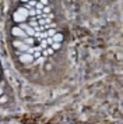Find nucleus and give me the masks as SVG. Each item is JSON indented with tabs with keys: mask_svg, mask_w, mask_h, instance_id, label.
<instances>
[{
	"mask_svg": "<svg viewBox=\"0 0 123 124\" xmlns=\"http://www.w3.org/2000/svg\"><path fill=\"white\" fill-rule=\"evenodd\" d=\"M13 66L39 86L57 85L69 71V25L57 1H14L4 27Z\"/></svg>",
	"mask_w": 123,
	"mask_h": 124,
	"instance_id": "1",
	"label": "nucleus"
},
{
	"mask_svg": "<svg viewBox=\"0 0 123 124\" xmlns=\"http://www.w3.org/2000/svg\"><path fill=\"white\" fill-rule=\"evenodd\" d=\"M13 91H11L10 85H9V81L6 78L4 71H3V67L0 64V107L10 103L11 99H13Z\"/></svg>",
	"mask_w": 123,
	"mask_h": 124,
	"instance_id": "2",
	"label": "nucleus"
}]
</instances>
